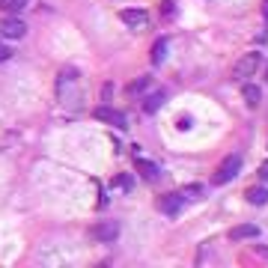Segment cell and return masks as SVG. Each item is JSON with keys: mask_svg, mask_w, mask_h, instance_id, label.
<instances>
[{"mask_svg": "<svg viewBox=\"0 0 268 268\" xmlns=\"http://www.w3.org/2000/svg\"><path fill=\"white\" fill-rule=\"evenodd\" d=\"M0 33L6 36V39H21V36L27 33V27H24V21H18V18H6V21L0 24Z\"/></svg>", "mask_w": 268, "mask_h": 268, "instance_id": "ba28073f", "label": "cell"}, {"mask_svg": "<svg viewBox=\"0 0 268 268\" xmlns=\"http://www.w3.org/2000/svg\"><path fill=\"white\" fill-rule=\"evenodd\" d=\"M259 179H262V182H268V161H262V164H259Z\"/></svg>", "mask_w": 268, "mask_h": 268, "instance_id": "44dd1931", "label": "cell"}, {"mask_svg": "<svg viewBox=\"0 0 268 268\" xmlns=\"http://www.w3.org/2000/svg\"><path fill=\"white\" fill-rule=\"evenodd\" d=\"M27 6V0H0V9L6 12V15H15V12H21Z\"/></svg>", "mask_w": 268, "mask_h": 268, "instance_id": "2e32d148", "label": "cell"}, {"mask_svg": "<svg viewBox=\"0 0 268 268\" xmlns=\"http://www.w3.org/2000/svg\"><path fill=\"white\" fill-rule=\"evenodd\" d=\"M161 12H164V18L167 15H176V3H161Z\"/></svg>", "mask_w": 268, "mask_h": 268, "instance_id": "d6986e66", "label": "cell"}, {"mask_svg": "<svg viewBox=\"0 0 268 268\" xmlns=\"http://www.w3.org/2000/svg\"><path fill=\"white\" fill-rule=\"evenodd\" d=\"M110 96H113V87H110V84H104V90H101V101L107 104V101H110Z\"/></svg>", "mask_w": 268, "mask_h": 268, "instance_id": "ac0fdd59", "label": "cell"}, {"mask_svg": "<svg viewBox=\"0 0 268 268\" xmlns=\"http://www.w3.org/2000/svg\"><path fill=\"white\" fill-rule=\"evenodd\" d=\"M167 99V93L164 90H155V93H149V96H143V113H155L161 104Z\"/></svg>", "mask_w": 268, "mask_h": 268, "instance_id": "9c48e42d", "label": "cell"}, {"mask_svg": "<svg viewBox=\"0 0 268 268\" xmlns=\"http://www.w3.org/2000/svg\"><path fill=\"white\" fill-rule=\"evenodd\" d=\"M238 170H241V155L233 152V155H227V158L218 164V170L212 173V185H227V182H233L235 176H238Z\"/></svg>", "mask_w": 268, "mask_h": 268, "instance_id": "6da1fadb", "label": "cell"}, {"mask_svg": "<svg viewBox=\"0 0 268 268\" xmlns=\"http://www.w3.org/2000/svg\"><path fill=\"white\" fill-rule=\"evenodd\" d=\"M265 81H268V63H265Z\"/></svg>", "mask_w": 268, "mask_h": 268, "instance_id": "d4e9b609", "label": "cell"}, {"mask_svg": "<svg viewBox=\"0 0 268 268\" xmlns=\"http://www.w3.org/2000/svg\"><path fill=\"white\" fill-rule=\"evenodd\" d=\"M75 87H78V69L66 66L57 75V99L63 101V104H72V96H78Z\"/></svg>", "mask_w": 268, "mask_h": 268, "instance_id": "7a4b0ae2", "label": "cell"}, {"mask_svg": "<svg viewBox=\"0 0 268 268\" xmlns=\"http://www.w3.org/2000/svg\"><path fill=\"white\" fill-rule=\"evenodd\" d=\"M93 238H96V241H101V244L116 241V238H119V221H101V224H96Z\"/></svg>", "mask_w": 268, "mask_h": 268, "instance_id": "277c9868", "label": "cell"}, {"mask_svg": "<svg viewBox=\"0 0 268 268\" xmlns=\"http://www.w3.org/2000/svg\"><path fill=\"white\" fill-rule=\"evenodd\" d=\"M9 57H12V51H9L6 45H0V63H3V60H9Z\"/></svg>", "mask_w": 268, "mask_h": 268, "instance_id": "7402d4cb", "label": "cell"}, {"mask_svg": "<svg viewBox=\"0 0 268 268\" xmlns=\"http://www.w3.org/2000/svg\"><path fill=\"white\" fill-rule=\"evenodd\" d=\"M182 203H185L182 191H179V194H161V197H158V209H161L164 215H179V212H182Z\"/></svg>", "mask_w": 268, "mask_h": 268, "instance_id": "8992f818", "label": "cell"}, {"mask_svg": "<svg viewBox=\"0 0 268 268\" xmlns=\"http://www.w3.org/2000/svg\"><path fill=\"white\" fill-rule=\"evenodd\" d=\"M137 170H140V176L146 179V182H155L158 179V164H152V161H146V158H137Z\"/></svg>", "mask_w": 268, "mask_h": 268, "instance_id": "8fae6325", "label": "cell"}, {"mask_svg": "<svg viewBox=\"0 0 268 268\" xmlns=\"http://www.w3.org/2000/svg\"><path fill=\"white\" fill-rule=\"evenodd\" d=\"M164 57H167V39H155V45H152V54H149L152 66H161V63H164Z\"/></svg>", "mask_w": 268, "mask_h": 268, "instance_id": "7c38bea8", "label": "cell"}, {"mask_svg": "<svg viewBox=\"0 0 268 268\" xmlns=\"http://www.w3.org/2000/svg\"><path fill=\"white\" fill-rule=\"evenodd\" d=\"M259 63H262V57L256 54V51H250V54H244L238 63H235V69H233V78L235 81H244V78H250L256 69H259Z\"/></svg>", "mask_w": 268, "mask_h": 268, "instance_id": "3957f363", "label": "cell"}, {"mask_svg": "<svg viewBox=\"0 0 268 268\" xmlns=\"http://www.w3.org/2000/svg\"><path fill=\"white\" fill-rule=\"evenodd\" d=\"M244 197H247L250 206H265V203H268V191H265V188H250Z\"/></svg>", "mask_w": 268, "mask_h": 268, "instance_id": "5bb4252c", "label": "cell"}, {"mask_svg": "<svg viewBox=\"0 0 268 268\" xmlns=\"http://www.w3.org/2000/svg\"><path fill=\"white\" fill-rule=\"evenodd\" d=\"M131 30H143L146 24H149V15L143 12V9H122V15H119Z\"/></svg>", "mask_w": 268, "mask_h": 268, "instance_id": "52a82bcc", "label": "cell"}, {"mask_svg": "<svg viewBox=\"0 0 268 268\" xmlns=\"http://www.w3.org/2000/svg\"><path fill=\"white\" fill-rule=\"evenodd\" d=\"M244 101H247V107H256L259 99H262V93H259V87H253V84H244Z\"/></svg>", "mask_w": 268, "mask_h": 268, "instance_id": "9a60e30c", "label": "cell"}, {"mask_svg": "<svg viewBox=\"0 0 268 268\" xmlns=\"http://www.w3.org/2000/svg\"><path fill=\"white\" fill-rule=\"evenodd\" d=\"M116 185H119V188H125V191H128V188H131V179H128V176H116Z\"/></svg>", "mask_w": 268, "mask_h": 268, "instance_id": "ffe728a7", "label": "cell"}, {"mask_svg": "<svg viewBox=\"0 0 268 268\" xmlns=\"http://www.w3.org/2000/svg\"><path fill=\"white\" fill-rule=\"evenodd\" d=\"M230 238H233V241H241V238H259V227H256V224L233 227V230H230Z\"/></svg>", "mask_w": 268, "mask_h": 268, "instance_id": "30bf717a", "label": "cell"}, {"mask_svg": "<svg viewBox=\"0 0 268 268\" xmlns=\"http://www.w3.org/2000/svg\"><path fill=\"white\" fill-rule=\"evenodd\" d=\"M262 15H265V21H268V0H262Z\"/></svg>", "mask_w": 268, "mask_h": 268, "instance_id": "cb8c5ba5", "label": "cell"}, {"mask_svg": "<svg viewBox=\"0 0 268 268\" xmlns=\"http://www.w3.org/2000/svg\"><path fill=\"white\" fill-rule=\"evenodd\" d=\"M179 128H182V131H185V128H191V119H188V116H182V119H179Z\"/></svg>", "mask_w": 268, "mask_h": 268, "instance_id": "603a6c76", "label": "cell"}, {"mask_svg": "<svg viewBox=\"0 0 268 268\" xmlns=\"http://www.w3.org/2000/svg\"><path fill=\"white\" fill-rule=\"evenodd\" d=\"M93 116H96V119H101V122H110V125H116V128H125V113L113 110L110 104H99V107L93 110Z\"/></svg>", "mask_w": 268, "mask_h": 268, "instance_id": "5b68a950", "label": "cell"}, {"mask_svg": "<svg viewBox=\"0 0 268 268\" xmlns=\"http://www.w3.org/2000/svg\"><path fill=\"white\" fill-rule=\"evenodd\" d=\"M149 87H152V78H149V75H143V78H137V81L128 84V90H125V93H128V96H140V93H146Z\"/></svg>", "mask_w": 268, "mask_h": 268, "instance_id": "4fadbf2b", "label": "cell"}, {"mask_svg": "<svg viewBox=\"0 0 268 268\" xmlns=\"http://www.w3.org/2000/svg\"><path fill=\"white\" fill-rule=\"evenodd\" d=\"M182 197H185V200H200L203 185H185V188H182Z\"/></svg>", "mask_w": 268, "mask_h": 268, "instance_id": "e0dca14e", "label": "cell"}]
</instances>
